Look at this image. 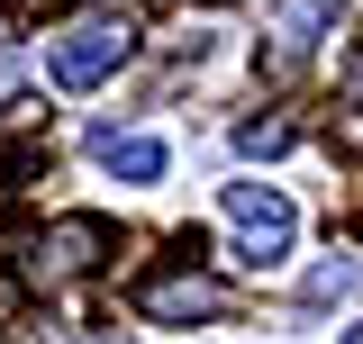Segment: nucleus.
Listing matches in <instances>:
<instances>
[{
	"label": "nucleus",
	"mask_w": 363,
	"mask_h": 344,
	"mask_svg": "<svg viewBox=\"0 0 363 344\" xmlns=\"http://www.w3.org/2000/svg\"><path fill=\"white\" fill-rule=\"evenodd\" d=\"M128 45H136V28L118 9H82V18H64L45 37V82L55 91H91V82H109L128 64Z\"/></svg>",
	"instance_id": "f257e3e1"
},
{
	"label": "nucleus",
	"mask_w": 363,
	"mask_h": 344,
	"mask_svg": "<svg viewBox=\"0 0 363 344\" xmlns=\"http://www.w3.org/2000/svg\"><path fill=\"white\" fill-rule=\"evenodd\" d=\"M100 254H109V227L100 217H55V227L28 236V254H18V290H64V281L100 272Z\"/></svg>",
	"instance_id": "f03ea898"
},
{
	"label": "nucleus",
	"mask_w": 363,
	"mask_h": 344,
	"mask_svg": "<svg viewBox=\"0 0 363 344\" xmlns=\"http://www.w3.org/2000/svg\"><path fill=\"white\" fill-rule=\"evenodd\" d=\"M227 227H236V263L245 272H264V263L291 254V236H300V209L264 190V181H227Z\"/></svg>",
	"instance_id": "7ed1b4c3"
},
{
	"label": "nucleus",
	"mask_w": 363,
	"mask_h": 344,
	"mask_svg": "<svg viewBox=\"0 0 363 344\" xmlns=\"http://www.w3.org/2000/svg\"><path fill=\"white\" fill-rule=\"evenodd\" d=\"M136 308H145V317H164V326H191V317H209V308H218V281L182 263V272H155V281L136 290Z\"/></svg>",
	"instance_id": "20e7f679"
},
{
	"label": "nucleus",
	"mask_w": 363,
	"mask_h": 344,
	"mask_svg": "<svg viewBox=\"0 0 363 344\" xmlns=\"http://www.w3.org/2000/svg\"><path fill=\"white\" fill-rule=\"evenodd\" d=\"M91 154L118 172L128 190H145V181H164V136H118V127H91Z\"/></svg>",
	"instance_id": "39448f33"
},
{
	"label": "nucleus",
	"mask_w": 363,
	"mask_h": 344,
	"mask_svg": "<svg viewBox=\"0 0 363 344\" xmlns=\"http://www.w3.org/2000/svg\"><path fill=\"white\" fill-rule=\"evenodd\" d=\"M336 18H345V0H291V9H281V37H272V64H291V55H309L318 37H336Z\"/></svg>",
	"instance_id": "423d86ee"
},
{
	"label": "nucleus",
	"mask_w": 363,
	"mask_h": 344,
	"mask_svg": "<svg viewBox=\"0 0 363 344\" xmlns=\"http://www.w3.org/2000/svg\"><path fill=\"white\" fill-rule=\"evenodd\" d=\"M291 136H300V127L264 109V118H245V127H236V154H255V164H264V154H291Z\"/></svg>",
	"instance_id": "0eeeda50"
},
{
	"label": "nucleus",
	"mask_w": 363,
	"mask_h": 344,
	"mask_svg": "<svg viewBox=\"0 0 363 344\" xmlns=\"http://www.w3.org/2000/svg\"><path fill=\"white\" fill-rule=\"evenodd\" d=\"M354 281H363V263H345V254H336V263H318V272H309V299H345Z\"/></svg>",
	"instance_id": "6e6552de"
},
{
	"label": "nucleus",
	"mask_w": 363,
	"mask_h": 344,
	"mask_svg": "<svg viewBox=\"0 0 363 344\" xmlns=\"http://www.w3.org/2000/svg\"><path fill=\"white\" fill-rule=\"evenodd\" d=\"M9 317H18V281L0 272V326H9Z\"/></svg>",
	"instance_id": "1a4fd4ad"
},
{
	"label": "nucleus",
	"mask_w": 363,
	"mask_h": 344,
	"mask_svg": "<svg viewBox=\"0 0 363 344\" xmlns=\"http://www.w3.org/2000/svg\"><path fill=\"white\" fill-rule=\"evenodd\" d=\"M336 344H363V326H345V336H336Z\"/></svg>",
	"instance_id": "9d476101"
},
{
	"label": "nucleus",
	"mask_w": 363,
	"mask_h": 344,
	"mask_svg": "<svg viewBox=\"0 0 363 344\" xmlns=\"http://www.w3.org/2000/svg\"><path fill=\"white\" fill-rule=\"evenodd\" d=\"M91 344H128V336H91Z\"/></svg>",
	"instance_id": "9b49d317"
}]
</instances>
